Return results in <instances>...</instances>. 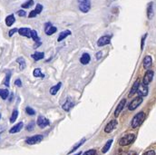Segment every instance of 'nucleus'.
<instances>
[{
    "instance_id": "obj_1",
    "label": "nucleus",
    "mask_w": 156,
    "mask_h": 155,
    "mask_svg": "<svg viewBox=\"0 0 156 155\" xmlns=\"http://www.w3.org/2000/svg\"><path fill=\"white\" fill-rule=\"evenodd\" d=\"M144 119H145V113H144L143 112L138 113L133 118V120H132V122H131L132 128L135 129V128L139 127V126L143 122Z\"/></svg>"
},
{
    "instance_id": "obj_2",
    "label": "nucleus",
    "mask_w": 156,
    "mask_h": 155,
    "mask_svg": "<svg viewBox=\"0 0 156 155\" xmlns=\"http://www.w3.org/2000/svg\"><path fill=\"white\" fill-rule=\"evenodd\" d=\"M134 140H135V134H134V133L126 134L119 140V145H121V146L130 145L134 142Z\"/></svg>"
},
{
    "instance_id": "obj_3",
    "label": "nucleus",
    "mask_w": 156,
    "mask_h": 155,
    "mask_svg": "<svg viewBox=\"0 0 156 155\" xmlns=\"http://www.w3.org/2000/svg\"><path fill=\"white\" fill-rule=\"evenodd\" d=\"M80 11L87 13L91 9V0H77Z\"/></svg>"
},
{
    "instance_id": "obj_4",
    "label": "nucleus",
    "mask_w": 156,
    "mask_h": 155,
    "mask_svg": "<svg viewBox=\"0 0 156 155\" xmlns=\"http://www.w3.org/2000/svg\"><path fill=\"white\" fill-rule=\"evenodd\" d=\"M142 102H143V97H141V96L135 97L131 102L129 103V106H128L129 111H134V110H135V109L141 105Z\"/></svg>"
},
{
    "instance_id": "obj_5",
    "label": "nucleus",
    "mask_w": 156,
    "mask_h": 155,
    "mask_svg": "<svg viewBox=\"0 0 156 155\" xmlns=\"http://www.w3.org/2000/svg\"><path fill=\"white\" fill-rule=\"evenodd\" d=\"M43 135L41 134H37V135H34V136H31L29 138H27L25 140V142L29 145H34V144H36V143H39L43 141Z\"/></svg>"
},
{
    "instance_id": "obj_6",
    "label": "nucleus",
    "mask_w": 156,
    "mask_h": 155,
    "mask_svg": "<svg viewBox=\"0 0 156 155\" xmlns=\"http://www.w3.org/2000/svg\"><path fill=\"white\" fill-rule=\"evenodd\" d=\"M111 38H112L111 36H103L100 37L97 41V45L99 47H101V46H105L106 44H109L111 42Z\"/></svg>"
},
{
    "instance_id": "obj_7",
    "label": "nucleus",
    "mask_w": 156,
    "mask_h": 155,
    "mask_svg": "<svg viewBox=\"0 0 156 155\" xmlns=\"http://www.w3.org/2000/svg\"><path fill=\"white\" fill-rule=\"evenodd\" d=\"M153 75H154V73L153 71L152 70H147V72L145 73L144 76H143V84L148 85L152 81V78H153Z\"/></svg>"
},
{
    "instance_id": "obj_8",
    "label": "nucleus",
    "mask_w": 156,
    "mask_h": 155,
    "mask_svg": "<svg viewBox=\"0 0 156 155\" xmlns=\"http://www.w3.org/2000/svg\"><path fill=\"white\" fill-rule=\"evenodd\" d=\"M117 124H118V122H117L116 120H112V121H110V122L106 124V126L105 127V132L106 133H112V132L114 130V129L116 128Z\"/></svg>"
},
{
    "instance_id": "obj_9",
    "label": "nucleus",
    "mask_w": 156,
    "mask_h": 155,
    "mask_svg": "<svg viewBox=\"0 0 156 155\" xmlns=\"http://www.w3.org/2000/svg\"><path fill=\"white\" fill-rule=\"evenodd\" d=\"M57 31V28L54 25H52L51 23H46L45 24V32L47 36H52Z\"/></svg>"
},
{
    "instance_id": "obj_10",
    "label": "nucleus",
    "mask_w": 156,
    "mask_h": 155,
    "mask_svg": "<svg viewBox=\"0 0 156 155\" xmlns=\"http://www.w3.org/2000/svg\"><path fill=\"white\" fill-rule=\"evenodd\" d=\"M36 123H37V125L40 128L44 129V128H45L46 126H48L50 124V122H49V120L47 118H45L44 116H38L37 121H36Z\"/></svg>"
},
{
    "instance_id": "obj_11",
    "label": "nucleus",
    "mask_w": 156,
    "mask_h": 155,
    "mask_svg": "<svg viewBox=\"0 0 156 155\" xmlns=\"http://www.w3.org/2000/svg\"><path fill=\"white\" fill-rule=\"evenodd\" d=\"M137 93H138V96H141V97L146 96L148 94V86L144 84H140L137 90Z\"/></svg>"
},
{
    "instance_id": "obj_12",
    "label": "nucleus",
    "mask_w": 156,
    "mask_h": 155,
    "mask_svg": "<svg viewBox=\"0 0 156 155\" xmlns=\"http://www.w3.org/2000/svg\"><path fill=\"white\" fill-rule=\"evenodd\" d=\"M125 105H126V99L121 100V102H119V105H117V107H116V109H115V111H114V116H115V117H118V116H119V114H120L121 112L123 111V107L125 106Z\"/></svg>"
},
{
    "instance_id": "obj_13",
    "label": "nucleus",
    "mask_w": 156,
    "mask_h": 155,
    "mask_svg": "<svg viewBox=\"0 0 156 155\" xmlns=\"http://www.w3.org/2000/svg\"><path fill=\"white\" fill-rule=\"evenodd\" d=\"M17 32L22 36H25V37H27V38H30L31 37V29H29L27 27H22V28L18 29Z\"/></svg>"
},
{
    "instance_id": "obj_14",
    "label": "nucleus",
    "mask_w": 156,
    "mask_h": 155,
    "mask_svg": "<svg viewBox=\"0 0 156 155\" xmlns=\"http://www.w3.org/2000/svg\"><path fill=\"white\" fill-rule=\"evenodd\" d=\"M143 63V67H144V69L149 70V69L151 68L152 65V56H146L144 57Z\"/></svg>"
},
{
    "instance_id": "obj_15",
    "label": "nucleus",
    "mask_w": 156,
    "mask_h": 155,
    "mask_svg": "<svg viewBox=\"0 0 156 155\" xmlns=\"http://www.w3.org/2000/svg\"><path fill=\"white\" fill-rule=\"evenodd\" d=\"M23 126H24V123L21 122H18L17 124H16V125H14L10 130H9V133H19L22 129H23Z\"/></svg>"
},
{
    "instance_id": "obj_16",
    "label": "nucleus",
    "mask_w": 156,
    "mask_h": 155,
    "mask_svg": "<svg viewBox=\"0 0 156 155\" xmlns=\"http://www.w3.org/2000/svg\"><path fill=\"white\" fill-rule=\"evenodd\" d=\"M140 80L139 79H137L135 82H134V85H133V87H132V89H131V91H130V93H129V97H132L134 93H137V90H138V87H139V85H140Z\"/></svg>"
},
{
    "instance_id": "obj_17",
    "label": "nucleus",
    "mask_w": 156,
    "mask_h": 155,
    "mask_svg": "<svg viewBox=\"0 0 156 155\" xmlns=\"http://www.w3.org/2000/svg\"><path fill=\"white\" fill-rule=\"evenodd\" d=\"M73 106H74V103H73L72 100H71L70 98H67L62 107H63V109H64L65 111L68 112V111H70V109H71Z\"/></svg>"
},
{
    "instance_id": "obj_18",
    "label": "nucleus",
    "mask_w": 156,
    "mask_h": 155,
    "mask_svg": "<svg viewBox=\"0 0 156 155\" xmlns=\"http://www.w3.org/2000/svg\"><path fill=\"white\" fill-rule=\"evenodd\" d=\"M90 61H91V57H90V55L89 54H87V53H85V54H83V56H81V58H80V62H81V64L82 65H88L89 63H90Z\"/></svg>"
},
{
    "instance_id": "obj_19",
    "label": "nucleus",
    "mask_w": 156,
    "mask_h": 155,
    "mask_svg": "<svg viewBox=\"0 0 156 155\" xmlns=\"http://www.w3.org/2000/svg\"><path fill=\"white\" fill-rule=\"evenodd\" d=\"M147 17L148 19H152L153 17V3L150 2L147 7Z\"/></svg>"
},
{
    "instance_id": "obj_20",
    "label": "nucleus",
    "mask_w": 156,
    "mask_h": 155,
    "mask_svg": "<svg viewBox=\"0 0 156 155\" xmlns=\"http://www.w3.org/2000/svg\"><path fill=\"white\" fill-rule=\"evenodd\" d=\"M31 37L33 38V40H34L36 43H37V44L36 45V47H37V46H39V45L41 44V43H40V39H39V36H38L37 32H36V30H31Z\"/></svg>"
},
{
    "instance_id": "obj_21",
    "label": "nucleus",
    "mask_w": 156,
    "mask_h": 155,
    "mask_svg": "<svg viewBox=\"0 0 156 155\" xmlns=\"http://www.w3.org/2000/svg\"><path fill=\"white\" fill-rule=\"evenodd\" d=\"M61 85H62V83H58L57 85H54V86H52V87L50 88V93H51L52 95H56V94L57 93V92L60 90Z\"/></svg>"
},
{
    "instance_id": "obj_22",
    "label": "nucleus",
    "mask_w": 156,
    "mask_h": 155,
    "mask_svg": "<svg viewBox=\"0 0 156 155\" xmlns=\"http://www.w3.org/2000/svg\"><path fill=\"white\" fill-rule=\"evenodd\" d=\"M70 35H71V31H70V30H65V31H63V32H61V33H60V35H59V36H58L57 41H58V42H61V41H63L65 38H66L67 36H69Z\"/></svg>"
},
{
    "instance_id": "obj_23",
    "label": "nucleus",
    "mask_w": 156,
    "mask_h": 155,
    "mask_svg": "<svg viewBox=\"0 0 156 155\" xmlns=\"http://www.w3.org/2000/svg\"><path fill=\"white\" fill-rule=\"evenodd\" d=\"M15 21H16L15 16L13 14L12 15H9L6 18V24L7 25V27H11V25L15 23Z\"/></svg>"
},
{
    "instance_id": "obj_24",
    "label": "nucleus",
    "mask_w": 156,
    "mask_h": 155,
    "mask_svg": "<svg viewBox=\"0 0 156 155\" xmlns=\"http://www.w3.org/2000/svg\"><path fill=\"white\" fill-rule=\"evenodd\" d=\"M45 56V54L43 53V52H36L35 54L32 55V58L36 61H39L41 59H43Z\"/></svg>"
},
{
    "instance_id": "obj_25",
    "label": "nucleus",
    "mask_w": 156,
    "mask_h": 155,
    "mask_svg": "<svg viewBox=\"0 0 156 155\" xmlns=\"http://www.w3.org/2000/svg\"><path fill=\"white\" fill-rule=\"evenodd\" d=\"M85 141H86V139H85V138H84V139H82V140H81V141H80L79 142H77V143H76V144H75V145H74V147L72 148V150H71V151H70L68 152V154H71L72 152L75 151H76V150H77L78 148H79V147H80L81 145H83V144H84V143L85 142Z\"/></svg>"
},
{
    "instance_id": "obj_26",
    "label": "nucleus",
    "mask_w": 156,
    "mask_h": 155,
    "mask_svg": "<svg viewBox=\"0 0 156 155\" xmlns=\"http://www.w3.org/2000/svg\"><path fill=\"white\" fill-rule=\"evenodd\" d=\"M113 140L111 139V140H109L106 143H105V145L103 147V149H102V152L103 153H106L109 150H110V148H111V146H112V143H113Z\"/></svg>"
},
{
    "instance_id": "obj_27",
    "label": "nucleus",
    "mask_w": 156,
    "mask_h": 155,
    "mask_svg": "<svg viewBox=\"0 0 156 155\" xmlns=\"http://www.w3.org/2000/svg\"><path fill=\"white\" fill-rule=\"evenodd\" d=\"M10 77H11V72L10 71H7L6 72V78L4 80V85L7 87L10 86Z\"/></svg>"
},
{
    "instance_id": "obj_28",
    "label": "nucleus",
    "mask_w": 156,
    "mask_h": 155,
    "mask_svg": "<svg viewBox=\"0 0 156 155\" xmlns=\"http://www.w3.org/2000/svg\"><path fill=\"white\" fill-rule=\"evenodd\" d=\"M16 62L18 63L21 71L24 70V69L25 68V66H27V65H25V59H24L23 57H19V58H17V59H16Z\"/></svg>"
},
{
    "instance_id": "obj_29",
    "label": "nucleus",
    "mask_w": 156,
    "mask_h": 155,
    "mask_svg": "<svg viewBox=\"0 0 156 155\" xmlns=\"http://www.w3.org/2000/svg\"><path fill=\"white\" fill-rule=\"evenodd\" d=\"M9 95V91L7 89H0V97L3 100H6Z\"/></svg>"
},
{
    "instance_id": "obj_30",
    "label": "nucleus",
    "mask_w": 156,
    "mask_h": 155,
    "mask_svg": "<svg viewBox=\"0 0 156 155\" xmlns=\"http://www.w3.org/2000/svg\"><path fill=\"white\" fill-rule=\"evenodd\" d=\"M33 75L35 77H41V78H44L45 77V74L41 72V69L40 68H36L33 72Z\"/></svg>"
},
{
    "instance_id": "obj_31",
    "label": "nucleus",
    "mask_w": 156,
    "mask_h": 155,
    "mask_svg": "<svg viewBox=\"0 0 156 155\" xmlns=\"http://www.w3.org/2000/svg\"><path fill=\"white\" fill-rule=\"evenodd\" d=\"M33 5H34V0H27V1H25L24 4H22L21 7L22 8H29Z\"/></svg>"
},
{
    "instance_id": "obj_32",
    "label": "nucleus",
    "mask_w": 156,
    "mask_h": 155,
    "mask_svg": "<svg viewBox=\"0 0 156 155\" xmlns=\"http://www.w3.org/2000/svg\"><path fill=\"white\" fill-rule=\"evenodd\" d=\"M17 116H18V111L17 110H14L13 113H12V115L10 117V122L11 123L15 122L16 121V119H17Z\"/></svg>"
},
{
    "instance_id": "obj_33",
    "label": "nucleus",
    "mask_w": 156,
    "mask_h": 155,
    "mask_svg": "<svg viewBox=\"0 0 156 155\" xmlns=\"http://www.w3.org/2000/svg\"><path fill=\"white\" fill-rule=\"evenodd\" d=\"M25 112H27V113L28 115H35V114H36L35 110H34L33 108L29 107V106H27V108H25Z\"/></svg>"
},
{
    "instance_id": "obj_34",
    "label": "nucleus",
    "mask_w": 156,
    "mask_h": 155,
    "mask_svg": "<svg viewBox=\"0 0 156 155\" xmlns=\"http://www.w3.org/2000/svg\"><path fill=\"white\" fill-rule=\"evenodd\" d=\"M95 154H96V151L94 149L88 150V151H86L85 152L83 153V155H95Z\"/></svg>"
},
{
    "instance_id": "obj_35",
    "label": "nucleus",
    "mask_w": 156,
    "mask_h": 155,
    "mask_svg": "<svg viewBox=\"0 0 156 155\" xmlns=\"http://www.w3.org/2000/svg\"><path fill=\"white\" fill-rule=\"evenodd\" d=\"M42 10H43V6H42L41 4H37V5L36 6V9H35L36 13L38 15V14H40V13L42 12Z\"/></svg>"
},
{
    "instance_id": "obj_36",
    "label": "nucleus",
    "mask_w": 156,
    "mask_h": 155,
    "mask_svg": "<svg viewBox=\"0 0 156 155\" xmlns=\"http://www.w3.org/2000/svg\"><path fill=\"white\" fill-rule=\"evenodd\" d=\"M34 127H35V122H31L27 126V131H32L33 129H34Z\"/></svg>"
},
{
    "instance_id": "obj_37",
    "label": "nucleus",
    "mask_w": 156,
    "mask_h": 155,
    "mask_svg": "<svg viewBox=\"0 0 156 155\" xmlns=\"http://www.w3.org/2000/svg\"><path fill=\"white\" fill-rule=\"evenodd\" d=\"M17 15H18L19 16L24 17V16H27V13H25V11H24V10H19V11H17Z\"/></svg>"
},
{
    "instance_id": "obj_38",
    "label": "nucleus",
    "mask_w": 156,
    "mask_h": 155,
    "mask_svg": "<svg viewBox=\"0 0 156 155\" xmlns=\"http://www.w3.org/2000/svg\"><path fill=\"white\" fill-rule=\"evenodd\" d=\"M36 16H37V14L36 13V11H35V10H33V11H31V12L29 13L28 17H29V18H33V17H36Z\"/></svg>"
},
{
    "instance_id": "obj_39",
    "label": "nucleus",
    "mask_w": 156,
    "mask_h": 155,
    "mask_svg": "<svg viewBox=\"0 0 156 155\" xmlns=\"http://www.w3.org/2000/svg\"><path fill=\"white\" fill-rule=\"evenodd\" d=\"M18 31V29L17 28H14V29H11L10 31H9V33H8V36L11 37V36H13V35L15 34V33H16Z\"/></svg>"
},
{
    "instance_id": "obj_40",
    "label": "nucleus",
    "mask_w": 156,
    "mask_h": 155,
    "mask_svg": "<svg viewBox=\"0 0 156 155\" xmlns=\"http://www.w3.org/2000/svg\"><path fill=\"white\" fill-rule=\"evenodd\" d=\"M143 155H155V151H154L153 150H150V151L144 152Z\"/></svg>"
},
{
    "instance_id": "obj_41",
    "label": "nucleus",
    "mask_w": 156,
    "mask_h": 155,
    "mask_svg": "<svg viewBox=\"0 0 156 155\" xmlns=\"http://www.w3.org/2000/svg\"><path fill=\"white\" fill-rule=\"evenodd\" d=\"M146 36H147V34H145L143 36V38H142V45H141V49L143 50V45H144V41H145V38H146Z\"/></svg>"
},
{
    "instance_id": "obj_42",
    "label": "nucleus",
    "mask_w": 156,
    "mask_h": 155,
    "mask_svg": "<svg viewBox=\"0 0 156 155\" xmlns=\"http://www.w3.org/2000/svg\"><path fill=\"white\" fill-rule=\"evenodd\" d=\"M15 85H16V86H18V87H21V86H22V82H21V80H20V79H16V80L15 81Z\"/></svg>"
},
{
    "instance_id": "obj_43",
    "label": "nucleus",
    "mask_w": 156,
    "mask_h": 155,
    "mask_svg": "<svg viewBox=\"0 0 156 155\" xmlns=\"http://www.w3.org/2000/svg\"><path fill=\"white\" fill-rule=\"evenodd\" d=\"M125 155H138L137 154V152L136 151H129V152H127Z\"/></svg>"
},
{
    "instance_id": "obj_44",
    "label": "nucleus",
    "mask_w": 156,
    "mask_h": 155,
    "mask_svg": "<svg viewBox=\"0 0 156 155\" xmlns=\"http://www.w3.org/2000/svg\"><path fill=\"white\" fill-rule=\"evenodd\" d=\"M102 55H103V54H102V52H98V53L96 54V59L99 60V59L102 57Z\"/></svg>"
},
{
    "instance_id": "obj_45",
    "label": "nucleus",
    "mask_w": 156,
    "mask_h": 155,
    "mask_svg": "<svg viewBox=\"0 0 156 155\" xmlns=\"http://www.w3.org/2000/svg\"><path fill=\"white\" fill-rule=\"evenodd\" d=\"M81 154H82V152H81V151H79V152L76 153V154H74V155H81Z\"/></svg>"
},
{
    "instance_id": "obj_46",
    "label": "nucleus",
    "mask_w": 156,
    "mask_h": 155,
    "mask_svg": "<svg viewBox=\"0 0 156 155\" xmlns=\"http://www.w3.org/2000/svg\"><path fill=\"white\" fill-rule=\"evenodd\" d=\"M0 119H1V114H0Z\"/></svg>"
}]
</instances>
